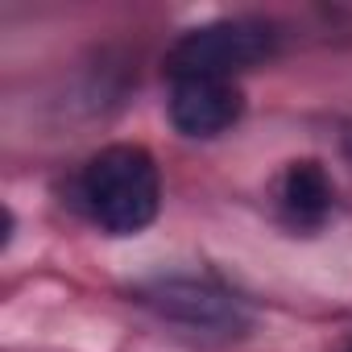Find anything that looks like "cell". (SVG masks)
I'll return each mask as SVG.
<instances>
[{
  "instance_id": "277c9868",
  "label": "cell",
  "mask_w": 352,
  "mask_h": 352,
  "mask_svg": "<svg viewBox=\"0 0 352 352\" xmlns=\"http://www.w3.org/2000/svg\"><path fill=\"white\" fill-rule=\"evenodd\" d=\"M166 104H170V124L183 137H220L245 112V96L236 79H204V75L170 79Z\"/></svg>"
},
{
  "instance_id": "8992f818",
  "label": "cell",
  "mask_w": 352,
  "mask_h": 352,
  "mask_svg": "<svg viewBox=\"0 0 352 352\" xmlns=\"http://www.w3.org/2000/svg\"><path fill=\"white\" fill-rule=\"evenodd\" d=\"M348 352H352V348H348Z\"/></svg>"
},
{
  "instance_id": "6da1fadb",
  "label": "cell",
  "mask_w": 352,
  "mask_h": 352,
  "mask_svg": "<svg viewBox=\"0 0 352 352\" xmlns=\"http://www.w3.org/2000/svg\"><path fill=\"white\" fill-rule=\"evenodd\" d=\"M75 199L100 232L137 236L157 220L162 208L157 162L141 145H108L79 170Z\"/></svg>"
},
{
  "instance_id": "3957f363",
  "label": "cell",
  "mask_w": 352,
  "mask_h": 352,
  "mask_svg": "<svg viewBox=\"0 0 352 352\" xmlns=\"http://www.w3.org/2000/svg\"><path fill=\"white\" fill-rule=\"evenodd\" d=\"M141 302L199 336H241L249 327V307L208 278H157L141 286Z\"/></svg>"
},
{
  "instance_id": "7a4b0ae2",
  "label": "cell",
  "mask_w": 352,
  "mask_h": 352,
  "mask_svg": "<svg viewBox=\"0 0 352 352\" xmlns=\"http://www.w3.org/2000/svg\"><path fill=\"white\" fill-rule=\"evenodd\" d=\"M278 50V30L261 17H224L187 30L166 54V75L170 79H236L241 71L274 58Z\"/></svg>"
},
{
  "instance_id": "5b68a950",
  "label": "cell",
  "mask_w": 352,
  "mask_h": 352,
  "mask_svg": "<svg viewBox=\"0 0 352 352\" xmlns=\"http://www.w3.org/2000/svg\"><path fill=\"white\" fill-rule=\"evenodd\" d=\"M331 179L319 162H290L278 183V208L294 228H319L331 212Z\"/></svg>"
}]
</instances>
